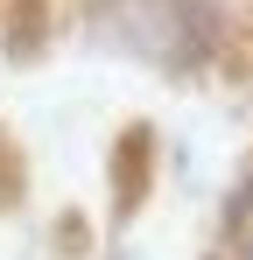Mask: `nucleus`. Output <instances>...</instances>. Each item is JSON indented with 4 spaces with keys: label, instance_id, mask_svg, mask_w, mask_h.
<instances>
[{
    "label": "nucleus",
    "instance_id": "nucleus-1",
    "mask_svg": "<svg viewBox=\"0 0 253 260\" xmlns=\"http://www.w3.org/2000/svg\"><path fill=\"white\" fill-rule=\"evenodd\" d=\"M197 0H113L106 7V43H120L126 56L141 63H162V71H183L197 63L204 49V28H197Z\"/></svg>",
    "mask_w": 253,
    "mask_h": 260
}]
</instances>
